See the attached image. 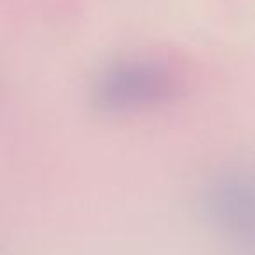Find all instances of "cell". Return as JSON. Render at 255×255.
Instances as JSON below:
<instances>
[{
  "mask_svg": "<svg viewBox=\"0 0 255 255\" xmlns=\"http://www.w3.org/2000/svg\"><path fill=\"white\" fill-rule=\"evenodd\" d=\"M177 77L166 63L129 58L103 67L89 84V103L103 116H126L168 102L177 93Z\"/></svg>",
  "mask_w": 255,
  "mask_h": 255,
  "instance_id": "cell-1",
  "label": "cell"
},
{
  "mask_svg": "<svg viewBox=\"0 0 255 255\" xmlns=\"http://www.w3.org/2000/svg\"><path fill=\"white\" fill-rule=\"evenodd\" d=\"M252 182L240 173L217 177L205 191V208L217 224L240 231L252 226Z\"/></svg>",
  "mask_w": 255,
  "mask_h": 255,
  "instance_id": "cell-2",
  "label": "cell"
}]
</instances>
